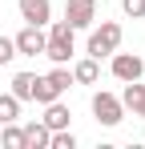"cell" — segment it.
Segmentation results:
<instances>
[{"label": "cell", "instance_id": "obj_1", "mask_svg": "<svg viewBox=\"0 0 145 149\" xmlns=\"http://www.w3.org/2000/svg\"><path fill=\"white\" fill-rule=\"evenodd\" d=\"M72 32H77V28H72L69 20H56V24H52V32L45 36V56L48 61L65 65V61L72 56Z\"/></svg>", "mask_w": 145, "mask_h": 149}, {"label": "cell", "instance_id": "obj_2", "mask_svg": "<svg viewBox=\"0 0 145 149\" xmlns=\"http://www.w3.org/2000/svg\"><path fill=\"white\" fill-rule=\"evenodd\" d=\"M72 85V73L69 69H52L48 77H36V89H32V101H40V105H48V101H56L65 89Z\"/></svg>", "mask_w": 145, "mask_h": 149}, {"label": "cell", "instance_id": "obj_3", "mask_svg": "<svg viewBox=\"0 0 145 149\" xmlns=\"http://www.w3.org/2000/svg\"><path fill=\"white\" fill-rule=\"evenodd\" d=\"M117 45H121V24H117V20H105V24L89 36V56H97V61H101V56L117 52Z\"/></svg>", "mask_w": 145, "mask_h": 149}, {"label": "cell", "instance_id": "obj_4", "mask_svg": "<svg viewBox=\"0 0 145 149\" xmlns=\"http://www.w3.org/2000/svg\"><path fill=\"white\" fill-rule=\"evenodd\" d=\"M93 113L101 125H117L121 113H125V105H121V97H113V93H93Z\"/></svg>", "mask_w": 145, "mask_h": 149}, {"label": "cell", "instance_id": "obj_5", "mask_svg": "<svg viewBox=\"0 0 145 149\" xmlns=\"http://www.w3.org/2000/svg\"><path fill=\"white\" fill-rule=\"evenodd\" d=\"M97 16V0H65V20L72 28H89Z\"/></svg>", "mask_w": 145, "mask_h": 149}, {"label": "cell", "instance_id": "obj_6", "mask_svg": "<svg viewBox=\"0 0 145 149\" xmlns=\"http://www.w3.org/2000/svg\"><path fill=\"white\" fill-rule=\"evenodd\" d=\"M109 69H113L117 81H137V77L145 73V61L133 56V52H113V65H109Z\"/></svg>", "mask_w": 145, "mask_h": 149}, {"label": "cell", "instance_id": "obj_7", "mask_svg": "<svg viewBox=\"0 0 145 149\" xmlns=\"http://www.w3.org/2000/svg\"><path fill=\"white\" fill-rule=\"evenodd\" d=\"M16 52H24V56L45 52V32H40V24H24L20 32H16Z\"/></svg>", "mask_w": 145, "mask_h": 149}, {"label": "cell", "instance_id": "obj_8", "mask_svg": "<svg viewBox=\"0 0 145 149\" xmlns=\"http://www.w3.org/2000/svg\"><path fill=\"white\" fill-rule=\"evenodd\" d=\"M20 4V16H24V24H48V16H52V4L48 0H16Z\"/></svg>", "mask_w": 145, "mask_h": 149}, {"label": "cell", "instance_id": "obj_9", "mask_svg": "<svg viewBox=\"0 0 145 149\" xmlns=\"http://www.w3.org/2000/svg\"><path fill=\"white\" fill-rule=\"evenodd\" d=\"M69 105H61V97L56 101H48L45 105V125H48V133H52V129H69Z\"/></svg>", "mask_w": 145, "mask_h": 149}, {"label": "cell", "instance_id": "obj_10", "mask_svg": "<svg viewBox=\"0 0 145 149\" xmlns=\"http://www.w3.org/2000/svg\"><path fill=\"white\" fill-rule=\"evenodd\" d=\"M121 105H129V109H133V117H145V85H137V81H125Z\"/></svg>", "mask_w": 145, "mask_h": 149}, {"label": "cell", "instance_id": "obj_11", "mask_svg": "<svg viewBox=\"0 0 145 149\" xmlns=\"http://www.w3.org/2000/svg\"><path fill=\"white\" fill-rule=\"evenodd\" d=\"M20 133H24V149H45V145H48V125H45V121L24 125Z\"/></svg>", "mask_w": 145, "mask_h": 149}, {"label": "cell", "instance_id": "obj_12", "mask_svg": "<svg viewBox=\"0 0 145 149\" xmlns=\"http://www.w3.org/2000/svg\"><path fill=\"white\" fill-rule=\"evenodd\" d=\"M97 73H101V69H97V56H89V61H77V65H72V81H77V85H93Z\"/></svg>", "mask_w": 145, "mask_h": 149}, {"label": "cell", "instance_id": "obj_13", "mask_svg": "<svg viewBox=\"0 0 145 149\" xmlns=\"http://www.w3.org/2000/svg\"><path fill=\"white\" fill-rule=\"evenodd\" d=\"M32 89H36V77L32 73H16L12 77V97L16 101H32Z\"/></svg>", "mask_w": 145, "mask_h": 149}, {"label": "cell", "instance_id": "obj_14", "mask_svg": "<svg viewBox=\"0 0 145 149\" xmlns=\"http://www.w3.org/2000/svg\"><path fill=\"white\" fill-rule=\"evenodd\" d=\"M16 117H20V101L12 93H0V125H12Z\"/></svg>", "mask_w": 145, "mask_h": 149}, {"label": "cell", "instance_id": "obj_15", "mask_svg": "<svg viewBox=\"0 0 145 149\" xmlns=\"http://www.w3.org/2000/svg\"><path fill=\"white\" fill-rule=\"evenodd\" d=\"M121 8H125V16H133V20L145 16V0H121Z\"/></svg>", "mask_w": 145, "mask_h": 149}, {"label": "cell", "instance_id": "obj_16", "mask_svg": "<svg viewBox=\"0 0 145 149\" xmlns=\"http://www.w3.org/2000/svg\"><path fill=\"white\" fill-rule=\"evenodd\" d=\"M12 56H16V40L12 36H0V65H8Z\"/></svg>", "mask_w": 145, "mask_h": 149}, {"label": "cell", "instance_id": "obj_17", "mask_svg": "<svg viewBox=\"0 0 145 149\" xmlns=\"http://www.w3.org/2000/svg\"><path fill=\"white\" fill-rule=\"evenodd\" d=\"M4 145L8 149H24V133L20 129H4Z\"/></svg>", "mask_w": 145, "mask_h": 149}]
</instances>
